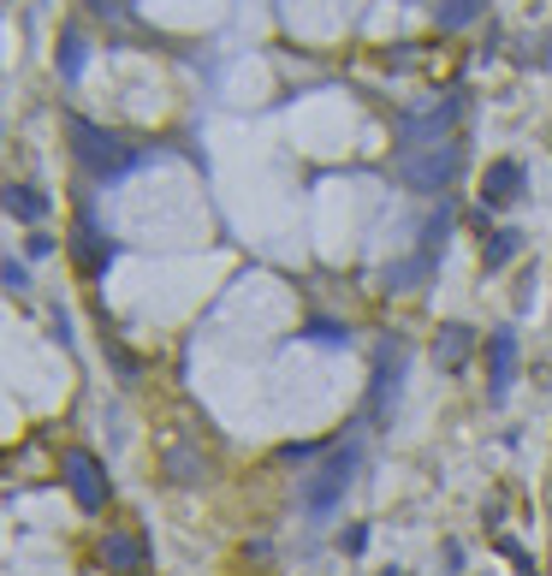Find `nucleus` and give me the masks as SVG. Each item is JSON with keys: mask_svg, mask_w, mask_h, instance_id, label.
Masks as SVG:
<instances>
[{"mask_svg": "<svg viewBox=\"0 0 552 576\" xmlns=\"http://www.w3.org/2000/svg\"><path fill=\"white\" fill-rule=\"evenodd\" d=\"M458 167H463V149L458 143L405 149V155H398V179H405L410 191H446V184L458 179Z\"/></svg>", "mask_w": 552, "mask_h": 576, "instance_id": "f257e3e1", "label": "nucleus"}, {"mask_svg": "<svg viewBox=\"0 0 552 576\" xmlns=\"http://www.w3.org/2000/svg\"><path fill=\"white\" fill-rule=\"evenodd\" d=\"M350 475H357V446H333L328 463H321V470L304 482V505H309V517H328V511H338V499H345Z\"/></svg>", "mask_w": 552, "mask_h": 576, "instance_id": "f03ea898", "label": "nucleus"}, {"mask_svg": "<svg viewBox=\"0 0 552 576\" xmlns=\"http://www.w3.org/2000/svg\"><path fill=\"white\" fill-rule=\"evenodd\" d=\"M72 143H78V161L95 172V179H119L125 167H131V149L119 143V137H107L102 125H72Z\"/></svg>", "mask_w": 552, "mask_h": 576, "instance_id": "7ed1b4c3", "label": "nucleus"}, {"mask_svg": "<svg viewBox=\"0 0 552 576\" xmlns=\"http://www.w3.org/2000/svg\"><path fill=\"white\" fill-rule=\"evenodd\" d=\"M405 340H386L381 357H374V381H369V410L374 422H393V405H398V386H405Z\"/></svg>", "mask_w": 552, "mask_h": 576, "instance_id": "20e7f679", "label": "nucleus"}, {"mask_svg": "<svg viewBox=\"0 0 552 576\" xmlns=\"http://www.w3.org/2000/svg\"><path fill=\"white\" fill-rule=\"evenodd\" d=\"M66 487H72V499H78L84 511H107V475H102V463H95L90 452L66 458Z\"/></svg>", "mask_w": 552, "mask_h": 576, "instance_id": "39448f33", "label": "nucleus"}, {"mask_svg": "<svg viewBox=\"0 0 552 576\" xmlns=\"http://www.w3.org/2000/svg\"><path fill=\"white\" fill-rule=\"evenodd\" d=\"M511 374H517V333L493 328V340H487V393L505 398L511 393Z\"/></svg>", "mask_w": 552, "mask_h": 576, "instance_id": "423d86ee", "label": "nucleus"}, {"mask_svg": "<svg viewBox=\"0 0 552 576\" xmlns=\"http://www.w3.org/2000/svg\"><path fill=\"white\" fill-rule=\"evenodd\" d=\"M475 328H463V321H446L440 333H434V362H440L446 374H458V369H470V357H475Z\"/></svg>", "mask_w": 552, "mask_h": 576, "instance_id": "0eeeda50", "label": "nucleus"}, {"mask_svg": "<svg viewBox=\"0 0 552 576\" xmlns=\"http://www.w3.org/2000/svg\"><path fill=\"white\" fill-rule=\"evenodd\" d=\"M517 196H523V167L517 161H493L487 179H482V208H505V203H517Z\"/></svg>", "mask_w": 552, "mask_h": 576, "instance_id": "6e6552de", "label": "nucleus"}, {"mask_svg": "<svg viewBox=\"0 0 552 576\" xmlns=\"http://www.w3.org/2000/svg\"><path fill=\"white\" fill-rule=\"evenodd\" d=\"M102 565H107L113 576H143L149 547L137 541V535H107V541H102Z\"/></svg>", "mask_w": 552, "mask_h": 576, "instance_id": "1a4fd4ad", "label": "nucleus"}, {"mask_svg": "<svg viewBox=\"0 0 552 576\" xmlns=\"http://www.w3.org/2000/svg\"><path fill=\"white\" fill-rule=\"evenodd\" d=\"M434 261H440V256H428V249H416V256L393 261V268L381 273V285H386V292H416V285L428 280V268H434Z\"/></svg>", "mask_w": 552, "mask_h": 576, "instance_id": "9d476101", "label": "nucleus"}, {"mask_svg": "<svg viewBox=\"0 0 552 576\" xmlns=\"http://www.w3.org/2000/svg\"><path fill=\"white\" fill-rule=\"evenodd\" d=\"M0 203H7V215L30 220V227L48 215V196H42V191H30V184H7V191H0Z\"/></svg>", "mask_w": 552, "mask_h": 576, "instance_id": "9b49d317", "label": "nucleus"}, {"mask_svg": "<svg viewBox=\"0 0 552 576\" xmlns=\"http://www.w3.org/2000/svg\"><path fill=\"white\" fill-rule=\"evenodd\" d=\"M517 249H523V232H493V238H487V244H482V261H487V273H499V268H505V261L511 256H517Z\"/></svg>", "mask_w": 552, "mask_h": 576, "instance_id": "f8f14e48", "label": "nucleus"}, {"mask_svg": "<svg viewBox=\"0 0 552 576\" xmlns=\"http://www.w3.org/2000/svg\"><path fill=\"white\" fill-rule=\"evenodd\" d=\"M446 238H451V208L440 203L428 220H422V249H428V256H440V249H446Z\"/></svg>", "mask_w": 552, "mask_h": 576, "instance_id": "ddd939ff", "label": "nucleus"}, {"mask_svg": "<svg viewBox=\"0 0 552 576\" xmlns=\"http://www.w3.org/2000/svg\"><path fill=\"white\" fill-rule=\"evenodd\" d=\"M475 12H482V0H446V7H440V30H463V24H475Z\"/></svg>", "mask_w": 552, "mask_h": 576, "instance_id": "4468645a", "label": "nucleus"}, {"mask_svg": "<svg viewBox=\"0 0 552 576\" xmlns=\"http://www.w3.org/2000/svg\"><path fill=\"white\" fill-rule=\"evenodd\" d=\"M60 66H66V78H78V66H84V42H78V30H66V42H60Z\"/></svg>", "mask_w": 552, "mask_h": 576, "instance_id": "2eb2a0df", "label": "nucleus"}, {"mask_svg": "<svg viewBox=\"0 0 552 576\" xmlns=\"http://www.w3.org/2000/svg\"><path fill=\"white\" fill-rule=\"evenodd\" d=\"M309 340H328V345H338V340H350V328H338V321H316V328H309Z\"/></svg>", "mask_w": 552, "mask_h": 576, "instance_id": "dca6fc26", "label": "nucleus"}, {"mask_svg": "<svg viewBox=\"0 0 552 576\" xmlns=\"http://www.w3.org/2000/svg\"><path fill=\"white\" fill-rule=\"evenodd\" d=\"M24 249H30V256H48V249H54V238H48V232H30V244H24Z\"/></svg>", "mask_w": 552, "mask_h": 576, "instance_id": "f3484780", "label": "nucleus"}, {"mask_svg": "<svg viewBox=\"0 0 552 576\" xmlns=\"http://www.w3.org/2000/svg\"><path fill=\"white\" fill-rule=\"evenodd\" d=\"M90 7H95V12H113V0H90Z\"/></svg>", "mask_w": 552, "mask_h": 576, "instance_id": "a211bd4d", "label": "nucleus"}, {"mask_svg": "<svg viewBox=\"0 0 552 576\" xmlns=\"http://www.w3.org/2000/svg\"><path fill=\"white\" fill-rule=\"evenodd\" d=\"M381 576H410V571H381Z\"/></svg>", "mask_w": 552, "mask_h": 576, "instance_id": "6ab92c4d", "label": "nucleus"}]
</instances>
